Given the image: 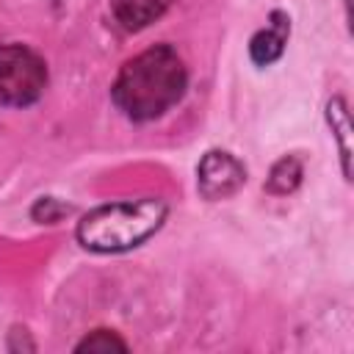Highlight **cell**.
<instances>
[{
    "label": "cell",
    "instance_id": "6",
    "mask_svg": "<svg viewBox=\"0 0 354 354\" xmlns=\"http://www.w3.org/2000/svg\"><path fill=\"white\" fill-rule=\"evenodd\" d=\"M171 0H111V11L124 30H141L155 22Z\"/></svg>",
    "mask_w": 354,
    "mask_h": 354
},
{
    "label": "cell",
    "instance_id": "8",
    "mask_svg": "<svg viewBox=\"0 0 354 354\" xmlns=\"http://www.w3.org/2000/svg\"><path fill=\"white\" fill-rule=\"evenodd\" d=\"M299 177H301V166L296 158H282L274 171H271V180H268V188L277 191V194H288L299 185Z\"/></svg>",
    "mask_w": 354,
    "mask_h": 354
},
{
    "label": "cell",
    "instance_id": "9",
    "mask_svg": "<svg viewBox=\"0 0 354 354\" xmlns=\"http://www.w3.org/2000/svg\"><path fill=\"white\" fill-rule=\"evenodd\" d=\"M111 348L124 351L127 346H124V340H119L116 335H111V332H105V329H100V332L88 335V337L77 346V351H111Z\"/></svg>",
    "mask_w": 354,
    "mask_h": 354
},
{
    "label": "cell",
    "instance_id": "5",
    "mask_svg": "<svg viewBox=\"0 0 354 354\" xmlns=\"http://www.w3.org/2000/svg\"><path fill=\"white\" fill-rule=\"evenodd\" d=\"M288 30H290L288 17L277 11V14L271 17V25L252 36V44H249L252 61H254V64H260V66H268L271 61H277V58L282 55V50H285Z\"/></svg>",
    "mask_w": 354,
    "mask_h": 354
},
{
    "label": "cell",
    "instance_id": "4",
    "mask_svg": "<svg viewBox=\"0 0 354 354\" xmlns=\"http://www.w3.org/2000/svg\"><path fill=\"white\" fill-rule=\"evenodd\" d=\"M243 180L246 171L230 152H207L199 163V191L207 199H224L235 194Z\"/></svg>",
    "mask_w": 354,
    "mask_h": 354
},
{
    "label": "cell",
    "instance_id": "2",
    "mask_svg": "<svg viewBox=\"0 0 354 354\" xmlns=\"http://www.w3.org/2000/svg\"><path fill=\"white\" fill-rule=\"evenodd\" d=\"M166 218V202L147 196L91 210L77 224V241L91 252H124L147 241Z\"/></svg>",
    "mask_w": 354,
    "mask_h": 354
},
{
    "label": "cell",
    "instance_id": "1",
    "mask_svg": "<svg viewBox=\"0 0 354 354\" xmlns=\"http://www.w3.org/2000/svg\"><path fill=\"white\" fill-rule=\"evenodd\" d=\"M185 91V66L180 55L166 47H149L127 61L113 83L116 105L138 122L166 113Z\"/></svg>",
    "mask_w": 354,
    "mask_h": 354
},
{
    "label": "cell",
    "instance_id": "7",
    "mask_svg": "<svg viewBox=\"0 0 354 354\" xmlns=\"http://www.w3.org/2000/svg\"><path fill=\"white\" fill-rule=\"evenodd\" d=\"M326 116H329V122H332V130H335V133H337V138H340L343 171H346V177H348V174H351V169H348L351 149H348V113H346V102H343L340 97H335V100L329 102V108H326Z\"/></svg>",
    "mask_w": 354,
    "mask_h": 354
},
{
    "label": "cell",
    "instance_id": "3",
    "mask_svg": "<svg viewBox=\"0 0 354 354\" xmlns=\"http://www.w3.org/2000/svg\"><path fill=\"white\" fill-rule=\"evenodd\" d=\"M47 83L44 61L22 47L8 44L0 47V100L6 105H30L41 97Z\"/></svg>",
    "mask_w": 354,
    "mask_h": 354
}]
</instances>
